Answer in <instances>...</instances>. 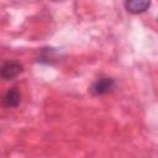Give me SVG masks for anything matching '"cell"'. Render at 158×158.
<instances>
[{
  "label": "cell",
  "mask_w": 158,
  "mask_h": 158,
  "mask_svg": "<svg viewBox=\"0 0 158 158\" xmlns=\"http://www.w3.org/2000/svg\"><path fill=\"white\" fill-rule=\"evenodd\" d=\"M115 86V81L111 78H99L96 79L89 88V91L95 95V96H100V95H105L107 93H110Z\"/></svg>",
  "instance_id": "1"
},
{
  "label": "cell",
  "mask_w": 158,
  "mask_h": 158,
  "mask_svg": "<svg viewBox=\"0 0 158 158\" xmlns=\"http://www.w3.org/2000/svg\"><path fill=\"white\" fill-rule=\"evenodd\" d=\"M151 6V0H126L125 7L131 14H142Z\"/></svg>",
  "instance_id": "3"
},
{
  "label": "cell",
  "mask_w": 158,
  "mask_h": 158,
  "mask_svg": "<svg viewBox=\"0 0 158 158\" xmlns=\"http://www.w3.org/2000/svg\"><path fill=\"white\" fill-rule=\"evenodd\" d=\"M56 54H57V52H56L53 48H44V49H42L38 60H40L41 63L51 64V63L56 59Z\"/></svg>",
  "instance_id": "5"
},
{
  "label": "cell",
  "mask_w": 158,
  "mask_h": 158,
  "mask_svg": "<svg viewBox=\"0 0 158 158\" xmlns=\"http://www.w3.org/2000/svg\"><path fill=\"white\" fill-rule=\"evenodd\" d=\"M22 72V65L17 62H7L0 67V77L4 80H10L16 78Z\"/></svg>",
  "instance_id": "2"
},
{
  "label": "cell",
  "mask_w": 158,
  "mask_h": 158,
  "mask_svg": "<svg viewBox=\"0 0 158 158\" xmlns=\"http://www.w3.org/2000/svg\"><path fill=\"white\" fill-rule=\"evenodd\" d=\"M20 101H21V95L16 89H11L6 91L1 99V104L7 109L16 107L20 104Z\"/></svg>",
  "instance_id": "4"
}]
</instances>
